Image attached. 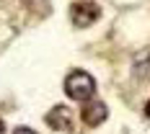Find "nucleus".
Segmentation results:
<instances>
[{
    "instance_id": "f257e3e1",
    "label": "nucleus",
    "mask_w": 150,
    "mask_h": 134,
    "mask_svg": "<svg viewBox=\"0 0 150 134\" xmlns=\"http://www.w3.org/2000/svg\"><path fill=\"white\" fill-rule=\"evenodd\" d=\"M65 93H67L73 101L86 103V101L93 98V93H96V80H93L88 72H83V70H75V72H70L67 80H65Z\"/></svg>"
},
{
    "instance_id": "f03ea898",
    "label": "nucleus",
    "mask_w": 150,
    "mask_h": 134,
    "mask_svg": "<svg viewBox=\"0 0 150 134\" xmlns=\"http://www.w3.org/2000/svg\"><path fill=\"white\" fill-rule=\"evenodd\" d=\"M70 18L75 26H91L98 18V5L96 3H75L70 11Z\"/></svg>"
},
{
    "instance_id": "7ed1b4c3",
    "label": "nucleus",
    "mask_w": 150,
    "mask_h": 134,
    "mask_svg": "<svg viewBox=\"0 0 150 134\" xmlns=\"http://www.w3.org/2000/svg\"><path fill=\"white\" fill-rule=\"evenodd\" d=\"M80 116H83V121H86L88 126H98V124H104V121H106L109 108H106L104 101H91V103L80 111Z\"/></svg>"
},
{
    "instance_id": "20e7f679",
    "label": "nucleus",
    "mask_w": 150,
    "mask_h": 134,
    "mask_svg": "<svg viewBox=\"0 0 150 134\" xmlns=\"http://www.w3.org/2000/svg\"><path fill=\"white\" fill-rule=\"evenodd\" d=\"M13 134H36V132H34V129H29V126H18Z\"/></svg>"
},
{
    "instance_id": "39448f33",
    "label": "nucleus",
    "mask_w": 150,
    "mask_h": 134,
    "mask_svg": "<svg viewBox=\"0 0 150 134\" xmlns=\"http://www.w3.org/2000/svg\"><path fill=\"white\" fill-rule=\"evenodd\" d=\"M0 134H5V124H3V119H0Z\"/></svg>"
},
{
    "instance_id": "423d86ee",
    "label": "nucleus",
    "mask_w": 150,
    "mask_h": 134,
    "mask_svg": "<svg viewBox=\"0 0 150 134\" xmlns=\"http://www.w3.org/2000/svg\"><path fill=\"white\" fill-rule=\"evenodd\" d=\"M145 114H148V116H150V101H148V103H145Z\"/></svg>"
}]
</instances>
